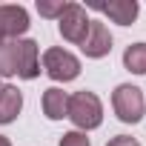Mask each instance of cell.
I'll use <instances>...</instances> for the list:
<instances>
[{
  "mask_svg": "<svg viewBox=\"0 0 146 146\" xmlns=\"http://www.w3.org/2000/svg\"><path fill=\"white\" fill-rule=\"evenodd\" d=\"M15 75L23 80H35L40 75L35 40H9L0 49V78H15Z\"/></svg>",
  "mask_w": 146,
  "mask_h": 146,
  "instance_id": "cell-1",
  "label": "cell"
},
{
  "mask_svg": "<svg viewBox=\"0 0 146 146\" xmlns=\"http://www.w3.org/2000/svg\"><path fill=\"white\" fill-rule=\"evenodd\" d=\"M66 117L78 126V132H89V129H98L103 123V106H100V98L95 92H75L69 98V109H66Z\"/></svg>",
  "mask_w": 146,
  "mask_h": 146,
  "instance_id": "cell-2",
  "label": "cell"
},
{
  "mask_svg": "<svg viewBox=\"0 0 146 146\" xmlns=\"http://www.w3.org/2000/svg\"><path fill=\"white\" fill-rule=\"evenodd\" d=\"M43 69H46V75L57 83H69V80H75L80 75V60L66 52V49H46L43 52Z\"/></svg>",
  "mask_w": 146,
  "mask_h": 146,
  "instance_id": "cell-3",
  "label": "cell"
},
{
  "mask_svg": "<svg viewBox=\"0 0 146 146\" xmlns=\"http://www.w3.org/2000/svg\"><path fill=\"white\" fill-rule=\"evenodd\" d=\"M89 17H86V9L80 6V3H66V9H63V15L57 17V29H60V35H63V40H69V43H83L86 40V35H89Z\"/></svg>",
  "mask_w": 146,
  "mask_h": 146,
  "instance_id": "cell-4",
  "label": "cell"
},
{
  "mask_svg": "<svg viewBox=\"0 0 146 146\" xmlns=\"http://www.w3.org/2000/svg\"><path fill=\"white\" fill-rule=\"evenodd\" d=\"M112 106H115V115L123 123H137L143 117V95L132 83H123L112 92Z\"/></svg>",
  "mask_w": 146,
  "mask_h": 146,
  "instance_id": "cell-5",
  "label": "cell"
},
{
  "mask_svg": "<svg viewBox=\"0 0 146 146\" xmlns=\"http://www.w3.org/2000/svg\"><path fill=\"white\" fill-rule=\"evenodd\" d=\"M0 29H3L6 40H20V35L29 32V12L15 3L0 6Z\"/></svg>",
  "mask_w": 146,
  "mask_h": 146,
  "instance_id": "cell-6",
  "label": "cell"
},
{
  "mask_svg": "<svg viewBox=\"0 0 146 146\" xmlns=\"http://www.w3.org/2000/svg\"><path fill=\"white\" fill-rule=\"evenodd\" d=\"M80 49H83V54L86 57H106L109 52H112V35H109V29L103 26V23H89V35H86V40L80 43Z\"/></svg>",
  "mask_w": 146,
  "mask_h": 146,
  "instance_id": "cell-7",
  "label": "cell"
},
{
  "mask_svg": "<svg viewBox=\"0 0 146 146\" xmlns=\"http://www.w3.org/2000/svg\"><path fill=\"white\" fill-rule=\"evenodd\" d=\"M92 9H98V12H103V15H109L115 23H120V26H132L135 23V17H137V12H140V6L135 3V0H112V3H92Z\"/></svg>",
  "mask_w": 146,
  "mask_h": 146,
  "instance_id": "cell-8",
  "label": "cell"
},
{
  "mask_svg": "<svg viewBox=\"0 0 146 146\" xmlns=\"http://www.w3.org/2000/svg\"><path fill=\"white\" fill-rule=\"evenodd\" d=\"M23 109V95L17 86L3 83L0 86V123H12Z\"/></svg>",
  "mask_w": 146,
  "mask_h": 146,
  "instance_id": "cell-9",
  "label": "cell"
},
{
  "mask_svg": "<svg viewBox=\"0 0 146 146\" xmlns=\"http://www.w3.org/2000/svg\"><path fill=\"white\" fill-rule=\"evenodd\" d=\"M66 109H69V95L63 92V89H46L43 92V115L49 117V120H60V117H66Z\"/></svg>",
  "mask_w": 146,
  "mask_h": 146,
  "instance_id": "cell-10",
  "label": "cell"
},
{
  "mask_svg": "<svg viewBox=\"0 0 146 146\" xmlns=\"http://www.w3.org/2000/svg\"><path fill=\"white\" fill-rule=\"evenodd\" d=\"M123 66L135 75H146V43H132L123 52Z\"/></svg>",
  "mask_w": 146,
  "mask_h": 146,
  "instance_id": "cell-11",
  "label": "cell"
},
{
  "mask_svg": "<svg viewBox=\"0 0 146 146\" xmlns=\"http://www.w3.org/2000/svg\"><path fill=\"white\" fill-rule=\"evenodd\" d=\"M63 9H66V3H63V0H57V3H49V0H37V12H40L43 17H60V15H63Z\"/></svg>",
  "mask_w": 146,
  "mask_h": 146,
  "instance_id": "cell-12",
  "label": "cell"
},
{
  "mask_svg": "<svg viewBox=\"0 0 146 146\" xmlns=\"http://www.w3.org/2000/svg\"><path fill=\"white\" fill-rule=\"evenodd\" d=\"M57 146H92V143H89L86 132H78V129H75V132H66Z\"/></svg>",
  "mask_w": 146,
  "mask_h": 146,
  "instance_id": "cell-13",
  "label": "cell"
},
{
  "mask_svg": "<svg viewBox=\"0 0 146 146\" xmlns=\"http://www.w3.org/2000/svg\"><path fill=\"white\" fill-rule=\"evenodd\" d=\"M106 146H140L135 137H129V135H117V137H112Z\"/></svg>",
  "mask_w": 146,
  "mask_h": 146,
  "instance_id": "cell-14",
  "label": "cell"
},
{
  "mask_svg": "<svg viewBox=\"0 0 146 146\" xmlns=\"http://www.w3.org/2000/svg\"><path fill=\"white\" fill-rule=\"evenodd\" d=\"M6 43H9V40H6V35H3V29H0V49H3Z\"/></svg>",
  "mask_w": 146,
  "mask_h": 146,
  "instance_id": "cell-15",
  "label": "cell"
},
{
  "mask_svg": "<svg viewBox=\"0 0 146 146\" xmlns=\"http://www.w3.org/2000/svg\"><path fill=\"white\" fill-rule=\"evenodd\" d=\"M0 146H12V143H9V137H3V135H0Z\"/></svg>",
  "mask_w": 146,
  "mask_h": 146,
  "instance_id": "cell-16",
  "label": "cell"
}]
</instances>
